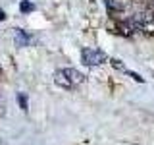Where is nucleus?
<instances>
[{
  "mask_svg": "<svg viewBox=\"0 0 154 145\" xmlns=\"http://www.w3.org/2000/svg\"><path fill=\"white\" fill-rule=\"evenodd\" d=\"M133 25L137 29V33L141 31L144 35H154V12L150 10H144V12H139L133 16Z\"/></svg>",
  "mask_w": 154,
  "mask_h": 145,
  "instance_id": "1",
  "label": "nucleus"
},
{
  "mask_svg": "<svg viewBox=\"0 0 154 145\" xmlns=\"http://www.w3.org/2000/svg\"><path fill=\"white\" fill-rule=\"evenodd\" d=\"M108 60V54L96 48H83L81 50V62L85 66H100Z\"/></svg>",
  "mask_w": 154,
  "mask_h": 145,
  "instance_id": "2",
  "label": "nucleus"
},
{
  "mask_svg": "<svg viewBox=\"0 0 154 145\" xmlns=\"http://www.w3.org/2000/svg\"><path fill=\"white\" fill-rule=\"evenodd\" d=\"M64 76L67 77V81L71 83V87H75V85H79V83H83L85 81V76L81 74L79 70H75V68H64Z\"/></svg>",
  "mask_w": 154,
  "mask_h": 145,
  "instance_id": "3",
  "label": "nucleus"
},
{
  "mask_svg": "<svg viewBox=\"0 0 154 145\" xmlns=\"http://www.w3.org/2000/svg\"><path fill=\"white\" fill-rule=\"evenodd\" d=\"M116 29H118L119 35H125V37H131L133 33H137V29H135L133 21H119L118 25H116Z\"/></svg>",
  "mask_w": 154,
  "mask_h": 145,
  "instance_id": "4",
  "label": "nucleus"
},
{
  "mask_svg": "<svg viewBox=\"0 0 154 145\" xmlns=\"http://www.w3.org/2000/svg\"><path fill=\"white\" fill-rule=\"evenodd\" d=\"M14 41H16V47H27L31 43V37L21 29H14Z\"/></svg>",
  "mask_w": 154,
  "mask_h": 145,
  "instance_id": "5",
  "label": "nucleus"
},
{
  "mask_svg": "<svg viewBox=\"0 0 154 145\" xmlns=\"http://www.w3.org/2000/svg\"><path fill=\"white\" fill-rule=\"evenodd\" d=\"M54 81H56V85L64 87V89H71V83L67 81V77L64 76V72H62V70H58L56 74H54Z\"/></svg>",
  "mask_w": 154,
  "mask_h": 145,
  "instance_id": "6",
  "label": "nucleus"
},
{
  "mask_svg": "<svg viewBox=\"0 0 154 145\" xmlns=\"http://www.w3.org/2000/svg\"><path fill=\"white\" fill-rule=\"evenodd\" d=\"M106 6H108L110 12H122L123 10V4L118 2V0H106Z\"/></svg>",
  "mask_w": 154,
  "mask_h": 145,
  "instance_id": "7",
  "label": "nucleus"
},
{
  "mask_svg": "<svg viewBox=\"0 0 154 145\" xmlns=\"http://www.w3.org/2000/svg\"><path fill=\"white\" fill-rule=\"evenodd\" d=\"M19 10H21V12L25 14V12H33V10H35V6H33L31 2H27V0H23V2L19 4Z\"/></svg>",
  "mask_w": 154,
  "mask_h": 145,
  "instance_id": "8",
  "label": "nucleus"
},
{
  "mask_svg": "<svg viewBox=\"0 0 154 145\" xmlns=\"http://www.w3.org/2000/svg\"><path fill=\"white\" fill-rule=\"evenodd\" d=\"M17 103H19V106H21V110H27V97L23 93L17 95Z\"/></svg>",
  "mask_w": 154,
  "mask_h": 145,
  "instance_id": "9",
  "label": "nucleus"
},
{
  "mask_svg": "<svg viewBox=\"0 0 154 145\" xmlns=\"http://www.w3.org/2000/svg\"><path fill=\"white\" fill-rule=\"evenodd\" d=\"M148 8H150V12H154V0H148Z\"/></svg>",
  "mask_w": 154,
  "mask_h": 145,
  "instance_id": "10",
  "label": "nucleus"
},
{
  "mask_svg": "<svg viewBox=\"0 0 154 145\" xmlns=\"http://www.w3.org/2000/svg\"><path fill=\"white\" fill-rule=\"evenodd\" d=\"M4 18H6V16H4V12L0 10V21H4Z\"/></svg>",
  "mask_w": 154,
  "mask_h": 145,
  "instance_id": "11",
  "label": "nucleus"
},
{
  "mask_svg": "<svg viewBox=\"0 0 154 145\" xmlns=\"http://www.w3.org/2000/svg\"><path fill=\"white\" fill-rule=\"evenodd\" d=\"M0 76H2V70H0Z\"/></svg>",
  "mask_w": 154,
  "mask_h": 145,
  "instance_id": "12",
  "label": "nucleus"
}]
</instances>
